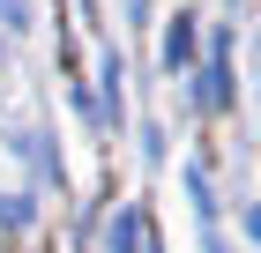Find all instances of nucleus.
<instances>
[{"label": "nucleus", "mask_w": 261, "mask_h": 253, "mask_svg": "<svg viewBox=\"0 0 261 253\" xmlns=\"http://www.w3.org/2000/svg\"><path fill=\"white\" fill-rule=\"evenodd\" d=\"M187 60H194V22L172 15V30H164V67H187Z\"/></svg>", "instance_id": "nucleus-2"}, {"label": "nucleus", "mask_w": 261, "mask_h": 253, "mask_svg": "<svg viewBox=\"0 0 261 253\" xmlns=\"http://www.w3.org/2000/svg\"><path fill=\"white\" fill-rule=\"evenodd\" d=\"M0 22L8 30H30V0H0Z\"/></svg>", "instance_id": "nucleus-5"}, {"label": "nucleus", "mask_w": 261, "mask_h": 253, "mask_svg": "<svg viewBox=\"0 0 261 253\" xmlns=\"http://www.w3.org/2000/svg\"><path fill=\"white\" fill-rule=\"evenodd\" d=\"M135 246H142V216L120 209V216H112V231H105V253H135Z\"/></svg>", "instance_id": "nucleus-3"}, {"label": "nucleus", "mask_w": 261, "mask_h": 253, "mask_svg": "<svg viewBox=\"0 0 261 253\" xmlns=\"http://www.w3.org/2000/svg\"><path fill=\"white\" fill-rule=\"evenodd\" d=\"M0 223H15V231H22V223H30V201H22V194H0Z\"/></svg>", "instance_id": "nucleus-4"}, {"label": "nucleus", "mask_w": 261, "mask_h": 253, "mask_svg": "<svg viewBox=\"0 0 261 253\" xmlns=\"http://www.w3.org/2000/svg\"><path fill=\"white\" fill-rule=\"evenodd\" d=\"M201 104H209V112L231 104V52H224V45H217V60L201 67Z\"/></svg>", "instance_id": "nucleus-1"}]
</instances>
